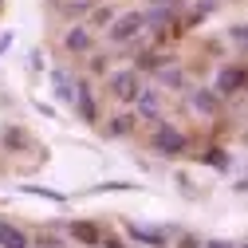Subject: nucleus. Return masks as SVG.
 Returning a JSON list of instances; mask_svg holds the SVG:
<instances>
[{"mask_svg": "<svg viewBox=\"0 0 248 248\" xmlns=\"http://www.w3.org/2000/svg\"><path fill=\"white\" fill-rule=\"evenodd\" d=\"M71 236H75L79 244H91V248H99V240H103L99 225H91V221H75V225H71Z\"/></svg>", "mask_w": 248, "mask_h": 248, "instance_id": "9d476101", "label": "nucleus"}, {"mask_svg": "<svg viewBox=\"0 0 248 248\" xmlns=\"http://www.w3.org/2000/svg\"><path fill=\"white\" fill-rule=\"evenodd\" d=\"M51 87H55V99H59V103H71V99H75V87H71L67 71L55 67V71H51Z\"/></svg>", "mask_w": 248, "mask_h": 248, "instance_id": "f8f14e48", "label": "nucleus"}, {"mask_svg": "<svg viewBox=\"0 0 248 248\" xmlns=\"http://www.w3.org/2000/svg\"><path fill=\"white\" fill-rule=\"evenodd\" d=\"M4 142H8V146H28V134H24V130H12V126H8V130H4Z\"/></svg>", "mask_w": 248, "mask_h": 248, "instance_id": "aec40b11", "label": "nucleus"}, {"mask_svg": "<svg viewBox=\"0 0 248 248\" xmlns=\"http://www.w3.org/2000/svg\"><path fill=\"white\" fill-rule=\"evenodd\" d=\"M91 20H95V24H110L114 20V8L110 4H95V8H91Z\"/></svg>", "mask_w": 248, "mask_h": 248, "instance_id": "a211bd4d", "label": "nucleus"}, {"mask_svg": "<svg viewBox=\"0 0 248 248\" xmlns=\"http://www.w3.org/2000/svg\"><path fill=\"white\" fill-rule=\"evenodd\" d=\"M177 248H201V240L189 236V232H181V236H177Z\"/></svg>", "mask_w": 248, "mask_h": 248, "instance_id": "b1692460", "label": "nucleus"}, {"mask_svg": "<svg viewBox=\"0 0 248 248\" xmlns=\"http://www.w3.org/2000/svg\"><path fill=\"white\" fill-rule=\"evenodd\" d=\"M154 150L166 154V158H181V154H185V134L177 126H166V122H162V126L154 130Z\"/></svg>", "mask_w": 248, "mask_h": 248, "instance_id": "f03ea898", "label": "nucleus"}, {"mask_svg": "<svg viewBox=\"0 0 248 248\" xmlns=\"http://www.w3.org/2000/svg\"><path fill=\"white\" fill-rule=\"evenodd\" d=\"M138 32H146V12H122V16L110 20L107 40H110V44H130Z\"/></svg>", "mask_w": 248, "mask_h": 248, "instance_id": "f257e3e1", "label": "nucleus"}, {"mask_svg": "<svg viewBox=\"0 0 248 248\" xmlns=\"http://www.w3.org/2000/svg\"><path fill=\"white\" fill-rule=\"evenodd\" d=\"M154 75H158V83L170 87V91H181V87H185V71H181V67H158Z\"/></svg>", "mask_w": 248, "mask_h": 248, "instance_id": "ddd939ff", "label": "nucleus"}, {"mask_svg": "<svg viewBox=\"0 0 248 248\" xmlns=\"http://www.w3.org/2000/svg\"><path fill=\"white\" fill-rule=\"evenodd\" d=\"M107 87H110V95H114L118 103H134V99H138V91H142L138 71H114V75L107 79Z\"/></svg>", "mask_w": 248, "mask_h": 248, "instance_id": "7ed1b4c3", "label": "nucleus"}, {"mask_svg": "<svg viewBox=\"0 0 248 248\" xmlns=\"http://www.w3.org/2000/svg\"><path fill=\"white\" fill-rule=\"evenodd\" d=\"M201 162H205V166H213V170H232V162H229V154H225V150H209Z\"/></svg>", "mask_w": 248, "mask_h": 248, "instance_id": "2eb2a0df", "label": "nucleus"}, {"mask_svg": "<svg viewBox=\"0 0 248 248\" xmlns=\"http://www.w3.org/2000/svg\"><path fill=\"white\" fill-rule=\"evenodd\" d=\"M201 248H244V244H232V240H201Z\"/></svg>", "mask_w": 248, "mask_h": 248, "instance_id": "5701e85b", "label": "nucleus"}, {"mask_svg": "<svg viewBox=\"0 0 248 248\" xmlns=\"http://www.w3.org/2000/svg\"><path fill=\"white\" fill-rule=\"evenodd\" d=\"M130 126H134V118H114L110 122V134L118 138V134H130Z\"/></svg>", "mask_w": 248, "mask_h": 248, "instance_id": "6ab92c4d", "label": "nucleus"}, {"mask_svg": "<svg viewBox=\"0 0 248 248\" xmlns=\"http://www.w3.org/2000/svg\"><path fill=\"white\" fill-rule=\"evenodd\" d=\"M0 248H28V236L12 221H0Z\"/></svg>", "mask_w": 248, "mask_h": 248, "instance_id": "9b49d317", "label": "nucleus"}, {"mask_svg": "<svg viewBox=\"0 0 248 248\" xmlns=\"http://www.w3.org/2000/svg\"><path fill=\"white\" fill-rule=\"evenodd\" d=\"M244 91V67L232 63L221 71V79H217V99H229V95H240Z\"/></svg>", "mask_w": 248, "mask_h": 248, "instance_id": "20e7f679", "label": "nucleus"}, {"mask_svg": "<svg viewBox=\"0 0 248 248\" xmlns=\"http://www.w3.org/2000/svg\"><path fill=\"white\" fill-rule=\"evenodd\" d=\"M126 236H134L138 244H150V248H162V244H166V236H162L158 229H146V225H138V221L126 225Z\"/></svg>", "mask_w": 248, "mask_h": 248, "instance_id": "1a4fd4ad", "label": "nucleus"}, {"mask_svg": "<svg viewBox=\"0 0 248 248\" xmlns=\"http://www.w3.org/2000/svg\"><path fill=\"white\" fill-rule=\"evenodd\" d=\"M138 118H150V122H158L162 118V95L158 91H138Z\"/></svg>", "mask_w": 248, "mask_h": 248, "instance_id": "6e6552de", "label": "nucleus"}, {"mask_svg": "<svg viewBox=\"0 0 248 248\" xmlns=\"http://www.w3.org/2000/svg\"><path fill=\"white\" fill-rule=\"evenodd\" d=\"M91 28H83V24H71L67 28V36H63V47L67 51H75V55H83V51H91Z\"/></svg>", "mask_w": 248, "mask_h": 248, "instance_id": "0eeeda50", "label": "nucleus"}, {"mask_svg": "<svg viewBox=\"0 0 248 248\" xmlns=\"http://www.w3.org/2000/svg\"><path fill=\"white\" fill-rule=\"evenodd\" d=\"M91 8H95L91 0H71V4H63V16H67V20H79V16H87Z\"/></svg>", "mask_w": 248, "mask_h": 248, "instance_id": "dca6fc26", "label": "nucleus"}, {"mask_svg": "<svg viewBox=\"0 0 248 248\" xmlns=\"http://www.w3.org/2000/svg\"><path fill=\"white\" fill-rule=\"evenodd\" d=\"M71 107L79 110V118H83V122H95V118H99V110H95V95H91V87H87V83H79V87H75Z\"/></svg>", "mask_w": 248, "mask_h": 248, "instance_id": "423d86ee", "label": "nucleus"}, {"mask_svg": "<svg viewBox=\"0 0 248 248\" xmlns=\"http://www.w3.org/2000/svg\"><path fill=\"white\" fill-rule=\"evenodd\" d=\"M221 103H225V99H217V91H193V95H189V107H193L197 114H205V118H217V114H221Z\"/></svg>", "mask_w": 248, "mask_h": 248, "instance_id": "39448f33", "label": "nucleus"}, {"mask_svg": "<svg viewBox=\"0 0 248 248\" xmlns=\"http://www.w3.org/2000/svg\"><path fill=\"white\" fill-rule=\"evenodd\" d=\"M99 244H107V248H122V240H118V236H103Z\"/></svg>", "mask_w": 248, "mask_h": 248, "instance_id": "393cba45", "label": "nucleus"}, {"mask_svg": "<svg viewBox=\"0 0 248 248\" xmlns=\"http://www.w3.org/2000/svg\"><path fill=\"white\" fill-rule=\"evenodd\" d=\"M209 12H213V4H197V8L189 12V24H201V20L209 16Z\"/></svg>", "mask_w": 248, "mask_h": 248, "instance_id": "412c9836", "label": "nucleus"}, {"mask_svg": "<svg viewBox=\"0 0 248 248\" xmlns=\"http://www.w3.org/2000/svg\"><path fill=\"white\" fill-rule=\"evenodd\" d=\"M162 63H166V59H162V55H154V51H146V55L138 59V71H158Z\"/></svg>", "mask_w": 248, "mask_h": 248, "instance_id": "f3484780", "label": "nucleus"}, {"mask_svg": "<svg viewBox=\"0 0 248 248\" xmlns=\"http://www.w3.org/2000/svg\"><path fill=\"white\" fill-rule=\"evenodd\" d=\"M24 193H32V197H47V201H55V205H63V201H67L59 189H47V185H24Z\"/></svg>", "mask_w": 248, "mask_h": 248, "instance_id": "4468645a", "label": "nucleus"}, {"mask_svg": "<svg viewBox=\"0 0 248 248\" xmlns=\"http://www.w3.org/2000/svg\"><path fill=\"white\" fill-rule=\"evenodd\" d=\"M55 248H63V244H55Z\"/></svg>", "mask_w": 248, "mask_h": 248, "instance_id": "a878e982", "label": "nucleus"}, {"mask_svg": "<svg viewBox=\"0 0 248 248\" xmlns=\"http://www.w3.org/2000/svg\"><path fill=\"white\" fill-rule=\"evenodd\" d=\"M244 32H248V28H244V24H236V28H229V40H232L236 47H244Z\"/></svg>", "mask_w": 248, "mask_h": 248, "instance_id": "4be33fe9", "label": "nucleus"}]
</instances>
